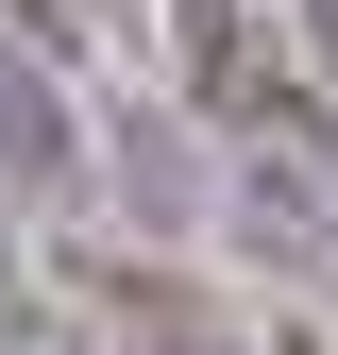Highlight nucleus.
<instances>
[{
	"label": "nucleus",
	"instance_id": "obj_1",
	"mask_svg": "<svg viewBox=\"0 0 338 355\" xmlns=\"http://www.w3.org/2000/svg\"><path fill=\"white\" fill-rule=\"evenodd\" d=\"M169 34H186V102H203V119H237V136H287V153H321L305 85H287L271 51H254V0H169Z\"/></svg>",
	"mask_w": 338,
	"mask_h": 355
},
{
	"label": "nucleus",
	"instance_id": "obj_2",
	"mask_svg": "<svg viewBox=\"0 0 338 355\" xmlns=\"http://www.w3.org/2000/svg\"><path fill=\"white\" fill-rule=\"evenodd\" d=\"M0 203H84V119L34 34H0Z\"/></svg>",
	"mask_w": 338,
	"mask_h": 355
},
{
	"label": "nucleus",
	"instance_id": "obj_3",
	"mask_svg": "<svg viewBox=\"0 0 338 355\" xmlns=\"http://www.w3.org/2000/svg\"><path fill=\"white\" fill-rule=\"evenodd\" d=\"M84 304H118V338H136V355H237L220 304H203L186 271H136V254H84Z\"/></svg>",
	"mask_w": 338,
	"mask_h": 355
},
{
	"label": "nucleus",
	"instance_id": "obj_4",
	"mask_svg": "<svg viewBox=\"0 0 338 355\" xmlns=\"http://www.w3.org/2000/svg\"><path fill=\"white\" fill-rule=\"evenodd\" d=\"M0 355H34V322H17V304H0Z\"/></svg>",
	"mask_w": 338,
	"mask_h": 355
}]
</instances>
